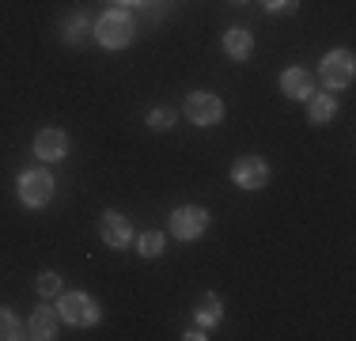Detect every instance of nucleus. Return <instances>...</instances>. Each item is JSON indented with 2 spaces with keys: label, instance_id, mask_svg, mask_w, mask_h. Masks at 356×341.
Listing matches in <instances>:
<instances>
[{
  "label": "nucleus",
  "instance_id": "f257e3e1",
  "mask_svg": "<svg viewBox=\"0 0 356 341\" xmlns=\"http://www.w3.org/2000/svg\"><path fill=\"white\" fill-rule=\"evenodd\" d=\"M133 38H137V19H133L129 12L114 8V12L99 15V23H95V42H99V46H106V49H125Z\"/></svg>",
  "mask_w": 356,
  "mask_h": 341
},
{
  "label": "nucleus",
  "instance_id": "f03ea898",
  "mask_svg": "<svg viewBox=\"0 0 356 341\" xmlns=\"http://www.w3.org/2000/svg\"><path fill=\"white\" fill-rule=\"evenodd\" d=\"M15 193L27 209H46L54 201V175L49 170H23L15 178Z\"/></svg>",
  "mask_w": 356,
  "mask_h": 341
},
{
  "label": "nucleus",
  "instance_id": "7ed1b4c3",
  "mask_svg": "<svg viewBox=\"0 0 356 341\" xmlns=\"http://www.w3.org/2000/svg\"><path fill=\"white\" fill-rule=\"evenodd\" d=\"M318 76H322V84H326L330 91L349 88L353 76H356V61H353V54H349V49H330V54L318 61Z\"/></svg>",
  "mask_w": 356,
  "mask_h": 341
},
{
  "label": "nucleus",
  "instance_id": "20e7f679",
  "mask_svg": "<svg viewBox=\"0 0 356 341\" xmlns=\"http://www.w3.org/2000/svg\"><path fill=\"white\" fill-rule=\"evenodd\" d=\"M57 315L69 326H95L99 322V303L88 292H61L57 296Z\"/></svg>",
  "mask_w": 356,
  "mask_h": 341
},
{
  "label": "nucleus",
  "instance_id": "39448f33",
  "mask_svg": "<svg viewBox=\"0 0 356 341\" xmlns=\"http://www.w3.org/2000/svg\"><path fill=\"white\" fill-rule=\"evenodd\" d=\"M209 232V212L201 205H182L171 212V235H178L182 243H193Z\"/></svg>",
  "mask_w": 356,
  "mask_h": 341
},
{
  "label": "nucleus",
  "instance_id": "423d86ee",
  "mask_svg": "<svg viewBox=\"0 0 356 341\" xmlns=\"http://www.w3.org/2000/svg\"><path fill=\"white\" fill-rule=\"evenodd\" d=\"M186 118H190L193 125H220L224 122V102L216 95H209V91H193V95L186 99Z\"/></svg>",
  "mask_w": 356,
  "mask_h": 341
},
{
  "label": "nucleus",
  "instance_id": "0eeeda50",
  "mask_svg": "<svg viewBox=\"0 0 356 341\" xmlns=\"http://www.w3.org/2000/svg\"><path fill=\"white\" fill-rule=\"evenodd\" d=\"M232 182L239 186V190H261V186L269 182V164H266L261 156H243V159H235Z\"/></svg>",
  "mask_w": 356,
  "mask_h": 341
},
{
  "label": "nucleus",
  "instance_id": "6e6552de",
  "mask_svg": "<svg viewBox=\"0 0 356 341\" xmlns=\"http://www.w3.org/2000/svg\"><path fill=\"white\" fill-rule=\"evenodd\" d=\"M99 235L110 251H125L133 243V224L122 216V212H103V224H99Z\"/></svg>",
  "mask_w": 356,
  "mask_h": 341
},
{
  "label": "nucleus",
  "instance_id": "1a4fd4ad",
  "mask_svg": "<svg viewBox=\"0 0 356 341\" xmlns=\"http://www.w3.org/2000/svg\"><path fill=\"white\" fill-rule=\"evenodd\" d=\"M35 152H38V159H46V164L65 159L69 156V136H65L61 129H42L35 136Z\"/></svg>",
  "mask_w": 356,
  "mask_h": 341
},
{
  "label": "nucleus",
  "instance_id": "9d476101",
  "mask_svg": "<svg viewBox=\"0 0 356 341\" xmlns=\"http://www.w3.org/2000/svg\"><path fill=\"white\" fill-rule=\"evenodd\" d=\"M91 34L95 31H91V15L88 12H69L61 19V38L69 42V46H88Z\"/></svg>",
  "mask_w": 356,
  "mask_h": 341
},
{
  "label": "nucleus",
  "instance_id": "9b49d317",
  "mask_svg": "<svg viewBox=\"0 0 356 341\" xmlns=\"http://www.w3.org/2000/svg\"><path fill=\"white\" fill-rule=\"evenodd\" d=\"M224 54L232 57V61H250L254 34L247 27H227V34H224Z\"/></svg>",
  "mask_w": 356,
  "mask_h": 341
},
{
  "label": "nucleus",
  "instance_id": "f8f14e48",
  "mask_svg": "<svg viewBox=\"0 0 356 341\" xmlns=\"http://www.w3.org/2000/svg\"><path fill=\"white\" fill-rule=\"evenodd\" d=\"M281 91L288 99H296V102H307V95H315L311 72H303V68H288V72L281 76Z\"/></svg>",
  "mask_w": 356,
  "mask_h": 341
},
{
  "label": "nucleus",
  "instance_id": "ddd939ff",
  "mask_svg": "<svg viewBox=\"0 0 356 341\" xmlns=\"http://www.w3.org/2000/svg\"><path fill=\"white\" fill-rule=\"evenodd\" d=\"M54 334H57V311L54 307H35V311H31V322H27V338L49 341Z\"/></svg>",
  "mask_w": 356,
  "mask_h": 341
},
{
  "label": "nucleus",
  "instance_id": "4468645a",
  "mask_svg": "<svg viewBox=\"0 0 356 341\" xmlns=\"http://www.w3.org/2000/svg\"><path fill=\"white\" fill-rule=\"evenodd\" d=\"M307 114H311V122H315V125L334 122V114H337V99H334V95H307Z\"/></svg>",
  "mask_w": 356,
  "mask_h": 341
},
{
  "label": "nucleus",
  "instance_id": "2eb2a0df",
  "mask_svg": "<svg viewBox=\"0 0 356 341\" xmlns=\"http://www.w3.org/2000/svg\"><path fill=\"white\" fill-rule=\"evenodd\" d=\"M193 315H197L201 326H216L220 315H224V307H220V296H213V292L201 296V300H197V311H193Z\"/></svg>",
  "mask_w": 356,
  "mask_h": 341
},
{
  "label": "nucleus",
  "instance_id": "dca6fc26",
  "mask_svg": "<svg viewBox=\"0 0 356 341\" xmlns=\"http://www.w3.org/2000/svg\"><path fill=\"white\" fill-rule=\"evenodd\" d=\"M15 338H27V330L19 326V319L8 307H0V341H15Z\"/></svg>",
  "mask_w": 356,
  "mask_h": 341
},
{
  "label": "nucleus",
  "instance_id": "f3484780",
  "mask_svg": "<svg viewBox=\"0 0 356 341\" xmlns=\"http://www.w3.org/2000/svg\"><path fill=\"white\" fill-rule=\"evenodd\" d=\"M163 243H167V239L159 235V232H144V235L137 239L140 258H159V254H163Z\"/></svg>",
  "mask_w": 356,
  "mask_h": 341
},
{
  "label": "nucleus",
  "instance_id": "a211bd4d",
  "mask_svg": "<svg viewBox=\"0 0 356 341\" xmlns=\"http://www.w3.org/2000/svg\"><path fill=\"white\" fill-rule=\"evenodd\" d=\"M35 292L42 300H57V296H61V277H57V273H42L35 280Z\"/></svg>",
  "mask_w": 356,
  "mask_h": 341
},
{
  "label": "nucleus",
  "instance_id": "6ab92c4d",
  "mask_svg": "<svg viewBox=\"0 0 356 341\" xmlns=\"http://www.w3.org/2000/svg\"><path fill=\"white\" fill-rule=\"evenodd\" d=\"M175 110L171 106H156V110H152V114H148V125H152V129H156V133H163V129H171V125H175Z\"/></svg>",
  "mask_w": 356,
  "mask_h": 341
},
{
  "label": "nucleus",
  "instance_id": "aec40b11",
  "mask_svg": "<svg viewBox=\"0 0 356 341\" xmlns=\"http://www.w3.org/2000/svg\"><path fill=\"white\" fill-rule=\"evenodd\" d=\"M261 8L269 15H296L300 12V0H261Z\"/></svg>",
  "mask_w": 356,
  "mask_h": 341
},
{
  "label": "nucleus",
  "instance_id": "412c9836",
  "mask_svg": "<svg viewBox=\"0 0 356 341\" xmlns=\"http://www.w3.org/2000/svg\"><path fill=\"white\" fill-rule=\"evenodd\" d=\"M182 338H186V341H201V338H205V330H201V326H193V330H186Z\"/></svg>",
  "mask_w": 356,
  "mask_h": 341
},
{
  "label": "nucleus",
  "instance_id": "4be33fe9",
  "mask_svg": "<svg viewBox=\"0 0 356 341\" xmlns=\"http://www.w3.org/2000/svg\"><path fill=\"white\" fill-rule=\"evenodd\" d=\"M118 4H144V0H118Z\"/></svg>",
  "mask_w": 356,
  "mask_h": 341
},
{
  "label": "nucleus",
  "instance_id": "5701e85b",
  "mask_svg": "<svg viewBox=\"0 0 356 341\" xmlns=\"http://www.w3.org/2000/svg\"><path fill=\"white\" fill-rule=\"evenodd\" d=\"M227 4H250V0H227Z\"/></svg>",
  "mask_w": 356,
  "mask_h": 341
}]
</instances>
